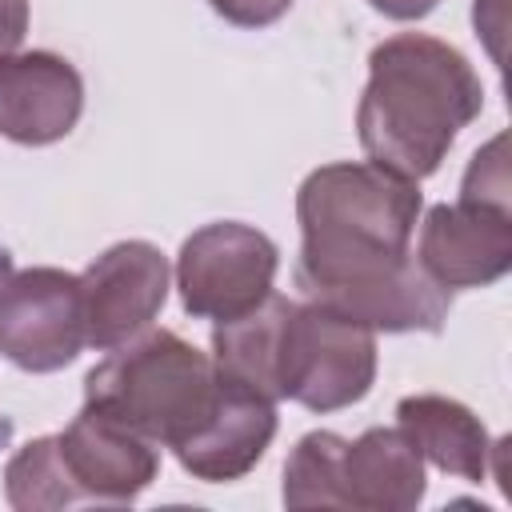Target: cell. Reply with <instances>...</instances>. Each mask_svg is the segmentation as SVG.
<instances>
[{"label": "cell", "mask_w": 512, "mask_h": 512, "mask_svg": "<svg viewBox=\"0 0 512 512\" xmlns=\"http://www.w3.org/2000/svg\"><path fill=\"white\" fill-rule=\"evenodd\" d=\"M28 36V0H0V60L20 52Z\"/></svg>", "instance_id": "obj_20"}, {"label": "cell", "mask_w": 512, "mask_h": 512, "mask_svg": "<svg viewBox=\"0 0 512 512\" xmlns=\"http://www.w3.org/2000/svg\"><path fill=\"white\" fill-rule=\"evenodd\" d=\"M396 428L440 472L472 480V484L488 480L492 436L468 404L440 396V392H416V396H404L396 404Z\"/></svg>", "instance_id": "obj_13"}, {"label": "cell", "mask_w": 512, "mask_h": 512, "mask_svg": "<svg viewBox=\"0 0 512 512\" xmlns=\"http://www.w3.org/2000/svg\"><path fill=\"white\" fill-rule=\"evenodd\" d=\"M368 4L388 20H424L440 0H368Z\"/></svg>", "instance_id": "obj_21"}, {"label": "cell", "mask_w": 512, "mask_h": 512, "mask_svg": "<svg viewBox=\"0 0 512 512\" xmlns=\"http://www.w3.org/2000/svg\"><path fill=\"white\" fill-rule=\"evenodd\" d=\"M508 160H504V136H496L492 144H484L460 184L464 200H488V204H508Z\"/></svg>", "instance_id": "obj_18"}, {"label": "cell", "mask_w": 512, "mask_h": 512, "mask_svg": "<svg viewBox=\"0 0 512 512\" xmlns=\"http://www.w3.org/2000/svg\"><path fill=\"white\" fill-rule=\"evenodd\" d=\"M80 276L20 268L0 284V356L24 372H60L84 352Z\"/></svg>", "instance_id": "obj_6"}, {"label": "cell", "mask_w": 512, "mask_h": 512, "mask_svg": "<svg viewBox=\"0 0 512 512\" xmlns=\"http://www.w3.org/2000/svg\"><path fill=\"white\" fill-rule=\"evenodd\" d=\"M416 260L448 292L496 284L512 268V208L464 196L432 204L420 224Z\"/></svg>", "instance_id": "obj_8"}, {"label": "cell", "mask_w": 512, "mask_h": 512, "mask_svg": "<svg viewBox=\"0 0 512 512\" xmlns=\"http://www.w3.org/2000/svg\"><path fill=\"white\" fill-rule=\"evenodd\" d=\"M480 108L484 84L460 48L428 32H396L368 56L356 136L372 164L420 184Z\"/></svg>", "instance_id": "obj_1"}, {"label": "cell", "mask_w": 512, "mask_h": 512, "mask_svg": "<svg viewBox=\"0 0 512 512\" xmlns=\"http://www.w3.org/2000/svg\"><path fill=\"white\" fill-rule=\"evenodd\" d=\"M56 440L92 504H132L160 472V444L96 404H84Z\"/></svg>", "instance_id": "obj_9"}, {"label": "cell", "mask_w": 512, "mask_h": 512, "mask_svg": "<svg viewBox=\"0 0 512 512\" xmlns=\"http://www.w3.org/2000/svg\"><path fill=\"white\" fill-rule=\"evenodd\" d=\"M216 392L212 356L168 328L132 336L84 376V404L112 412L164 448H180L208 420Z\"/></svg>", "instance_id": "obj_3"}, {"label": "cell", "mask_w": 512, "mask_h": 512, "mask_svg": "<svg viewBox=\"0 0 512 512\" xmlns=\"http://www.w3.org/2000/svg\"><path fill=\"white\" fill-rule=\"evenodd\" d=\"M208 4L216 16H224L236 28H268L292 8V0H208Z\"/></svg>", "instance_id": "obj_19"}, {"label": "cell", "mask_w": 512, "mask_h": 512, "mask_svg": "<svg viewBox=\"0 0 512 512\" xmlns=\"http://www.w3.org/2000/svg\"><path fill=\"white\" fill-rule=\"evenodd\" d=\"M420 208V184L372 160L312 168L296 192V288L316 300L396 268L412 252Z\"/></svg>", "instance_id": "obj_2"}, {"label": "cell", "mask_w": 512, "mask_h": 512, "mask_svg": "<svg viewBox=\"0 0 512 512\" xmlns=\"http://www.w3.org/2000/svg\"><path fill=\"white\" fill-rule=\"evenodd\" d=\"M372 380L376 332L328 304L296 300L280 336V400H296L308 412H340L364 400Z\"/></svg>", "instance_id": "obj_4"}, {"label": "cell", "mask_w": 512, "mask_h": 512, "mask_svg": "<svg viewBox=\"0 0 512 512\" xmlns=\"http://www.w3.org/2000/svg\"><path fill=\"white\" fill-rule=\"evenodd\" d=\"M276 268L280 252L260 228L240 220L204 224L176 256L180 304L196 320H236L272 292Z\"/></svg>", "instance_id": "obj_5"}, {"label": "cell", "mask_w": 512, "mask_h": 512, "mask_svg": "<svg viewBox=\"0 0 512 512\" xmlns=\"http://www.w3.org/2000/svg\"><path fill=\"white\" fill-rule=\"evenodd\" d=\"M344 436L316 428L296 440L284 464L288 508H348L344 500Z\"/></svg>", "instance_id": "obj_17"}, {"label": "cell", "mask_w": 512, "mask_h": 512, "mask_svg": "<svg viewBox=\"0 0 512 512\" xmlns=\"http://www.w3.org/2000/svg\"><path fill=\"white\" fill-rule=\"evenodd\" d=\"M316 304H328V308L360 320L376 336L380 332H440L452 312V292L424 272L416 252H408L396 268H388L372 280L348 284L340 292L316 296Z\"/></svg>", "instance_id": "obj_12"}, {"label": "cell", "mask_w": 512, "mask_h": 512, "mask_svg": "<svg viewBox=\"0 0 512 512\" xmlns=\"http://www.w3.org/2000/svg\"><path fill=\"white\" fill-rule=\"evenodd\" d=\"M292 304L296 300H288L280 292H268L252 312H244L236 320H220L212 328V364H216V372L264 392L268 400H280L276 364H280V336H284V320H288Z\"/></svg>", "instance_id": "obj_15"}, {"label": "cell", "mask_w": 512, "mask_h": 512, "mask_svg": "<svg viewBox=\"0 0 512 512\" xmlns=\"http://www.w3.org/2000/svg\"><path fill=\"white\" fill-rule=\"evenodd\" d=\"M172 288L168 256L148 240H120L80 272L84 336L96 352H112L148 332Z\"/></svg>", "instance_id": "obj_7"}, {"label": "cell", "mask_w": 512, "mask_h": 512, "mask_svg": "<svg viewBox=\"0 0 512 512\" xmlns=\"http://www.w3.org/2000/svg\"><path fill=\"white\" fill-rule=\"evenodd\" d=\"M84 112V80L72 60L48 48L0 60V136L44 148L64 140Z\"/></svg>", "instance_id": "obj_10"}, {"label": "cell", "mask_w": 512, "mask_h": 512, "mask_svg": "<svg viewBox=\"0 0 512 512\" xmlns=\"http://www.w3.org/2000/svg\"><path fill=\"white\" fill-rule=\"evenodd\" d=\"M428 492L424 456L400 428H368L344 444V500L360 512H412Z\"/></svg>", "instance_id": "obj_14"}, {"label": "cell", "mask_w": 512, "mask_h": 512, "mask_svg": "<svg viewBox=\"0 0 512 512\" xmlns=\"http://www.w3.org/2000/svg\"><path fill=\"white\" fill-rule=\"evenodd\" d=\"M272 436H276V400H268L264 392L240 380L220 376V392L208 420L172 452L188 476L204 484H232L264 460Z\"/></svg>", "instance_id": "obj_11"}, {"label": "cell", "mask_w": 512, "mask_h": 512, "mask_svg": "<svg viewBox=\"0 0 512 512\" xmlns=\"http://www.w3.org/2000/svg\"><path fill=\"white\" fill-rule=\"evenodd\" d=\"M4 496L20 512H60L92 504L84 488L72 480L56 436H36L16 448V456L4 468Z\"/></svg>", "instance_id": "obj_16"}]
</instances>
